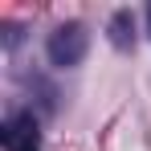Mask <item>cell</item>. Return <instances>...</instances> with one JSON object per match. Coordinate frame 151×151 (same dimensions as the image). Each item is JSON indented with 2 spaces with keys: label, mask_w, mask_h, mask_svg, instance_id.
<instances>
[{
  "label": "cell",
  "mask_w": 151,
  "mask_h": 151,
  "mask_svg": "<svg viewBox=\"0 0 151 151\" xmlns=\"http://www.w3.org/2000/svg\"><path fill=\"white\" fill-rule=\"evenodd\" d=\"M147 21H151V12H147Z\"/></svg>",
  "instance_id": "cell-4"
},
{
  "label": "cell",
  "mask_w": 151,
  "mask_h": 151,
  "mask_svg": "<svg viewBox=\"0 0 151 151\" xmlns=\"http://www.w3.org/2000/svg\"><path fill=\"white\" fill-rule=\"evenodd\" d=\"M86 49H90V29L82 25V21H65V25H57V29L49 33V45H45L49 61L61 65V70L78 65V61L86 57Z\"/></svg>",
  "instance_id": "cell-1"
},
{
  "label": "cell",
  "mask_w": 151,
  "mask_h": 151,
  "mask_svg": "<svg viewBox=\"0 0 151 151\" xmlns=\"http://www.w3.org/2000/svg\"><path fill=\"white\" fill-rule=\"evenodd\" d=\"M0 143H4V151H41V127H37V119L25 114V110L8 114L4 127H0Z\"/></svg>",
  "instance_id": "cell-2"
},
{
  "label": "cell",
  "mask_w": 151,
  "mask_h": 151,
  "mask_svg": "<svg viewBox=\"0 0 151 151\" xmlns=\"http://www.w3.org/2000/svg\"><path fill=\"white\" fill-rule=\"evenodd\" d=\"M127 21H131V17H127V12H119V17H114V33H110V37H114V45H127Z\"/></svg>",
  "instance_id": "cell-3"
}]
</instances>
